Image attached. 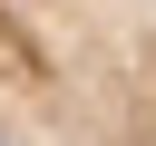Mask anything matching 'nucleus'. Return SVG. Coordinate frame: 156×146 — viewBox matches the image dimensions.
<instances>
[{"label":"nucleus","mask_w":156,"mask_h":146,"mask_svg":"<svg viewBox=\"0 0 156 146\" xmlns=\"http://www.w3.org/2000/svg\"><path fill=\"white\" fill-rule=\"evenodd\" d=\"M0 146H156V0H0Z\"/></svg>","instance_id":"nucleus-1"}]
</instances>
